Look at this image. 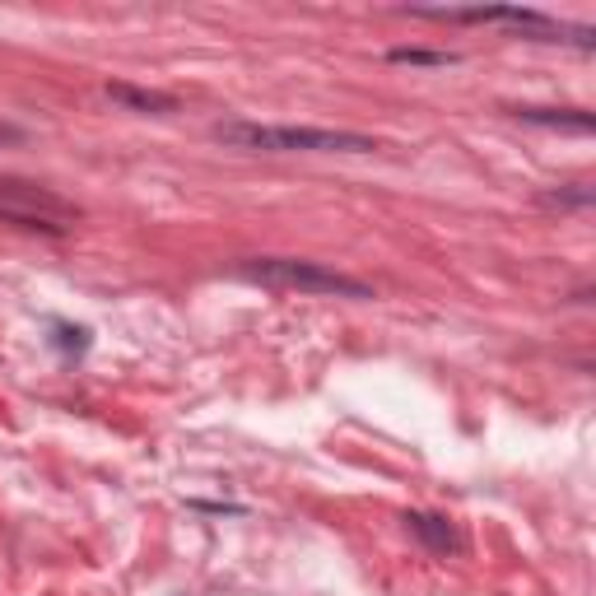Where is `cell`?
<instances>
[{
	"instance_id": "obj_1",
	"label": "cell",
	"mask_w": 596,
	"mask_h": 596,
	"mask_svg": "<svg viewBox=\"0 0 596 596\" xmlns=\"http://www.w3.org/2000/svg\"><path fill=\"white\" fill-rule=\"evenodd\" d=\"M219 145L252 149V154H373L378 140L359 131H326V126H261V122H219Z\"/></svg>"
},
{
	"instance_id": "obj_2",
	"label": "cell",
	"mask_w": 596,
	"mask_h": 596,
	"mask_svg": "<svg viewBox=\"0 0 596 596\" xmlns=\"http://www.w3.org/2000/svg\"><path fill=\"white\" fill-rule=\"evenodd\" d=\"M238 275L266 289H289V294H331V298H373V285L354 280L345 271H331L322 261L303 257H243Z\"/></svg>"
},
{
	"instance_id": "obj_3",
	"label": "cell",
	"mask_w": 596,
	"mask_h": 596,
	"mask_svg": "<svg viewBox=\"0 0 596 596\" xmlns=\"http://www.w3.org/2000/svg\"><path fill=\"white\" fill-rule=\"evenodd\" d=\"M80 219H84L80 205L56 196L52 187L24 182V177H0V224L47 233V238H66V233H75Z\"/></svg>"
},
{
	"instance_id": "obj_4",
	"label": "cell",
	"mask_w": 596,
	"mask_h": 596,
	"mask_svg": "<svg viewBox=\"0 0 596 596\" xmlns=\"http://www.w3.org/2000/svg\"><path fill=\"white\" fill-rule=\"evenodd\" d=\"M415 19H438V24H503L517 28L536 42H573L592 52L596 47V28L592 24H564V19H550L541 10H522V5H485V10H410Z\"/></svg>"
},
{
	"instance_id": "obj_5",
	"label": "cell",
	"mask_w": 596,
	"mask_h": 596,
	"mask_svg": "<svg viewBox=\"0 0 596 596\" xmlns=\"http://www.w3.org/2000/svg\"><path fill=\"white\" fill-rule=\"evenodd\" d=\"M401 522H406V531L424 545V550H429V555H443L447 559V555H461V550H466L457 522H452L447 513H420V508H415V513H406Z\"/></svg>"
},
{
	"instance_id": "obj_6",
	"label": "cell",
	"mask_w": 596,
	"mask_h": 596,
	"mask_svg": "<svg viewBox=\"0 0 596 596\" xmlns=\"http://www.w3.org/2000/svg\"><path fill=\"white\" fill-rule=\"evenodd\" d=\"M103 94H108L117 108L145 112V117H168V112L182 108L177 94H163V89H140V84H126V80H108V84H103Z\"/></svg>"
},
{
	"instance_id": "obj_7",
	"label": "cell",
	"mask_w": 596,
	"mask_h": 596,
	"mask_svg": "<svg viewBox=\"0 0 596 596\" xmlns=\"http://www.w3.org/2000/svg\"><path fill=\"white\" fill-rule=\"evenodd\" d=\"M517 117V122H527V126H550V131H578V136H587L596 126V117L587 108H508Z\"/></svg>"
},
{
	"instance_id": "obj_8",
	"label": "cell",
	"mask_w": 596,
	"mask_h": 596,
	"mask_svg": "<svg viewBox=\"0 0 596 596\" xmlns=\"http://www.w3.org/2000/svg\"><path fill=\"white\" fill-rule=\"evenodd\" d=\"M392 66H457V52H429V47H392L387 52Z\"/></svg>"
},
{
	"instance_id": "obj_9",
	"label": "cell",
	"mask_w": 596,
	"mask_h": 596,
	"mask_svg": "<svg viewBox=\"0 0 596 596\" xmlns=\"http://www.w3.org/2000/svg\"><path fill=\"white\" fill-rule=\"evenodd\" d=\"M541 205H550V210H587V205H592V187H573V191H541Z\"/></svg>"
},
{
	"instance_id": "obj_10",
	"label": "cell",
	"mask_w": 596,
	"mask_h": 596,
	"mask_svg": "<svg viewBox=\"0 0 596 596\" xmlns=\"http://www.w3.org/2000/svg\"><path fill=\"white\" fill-rule=\"evenodd\" d=\"M52 331H56L52 345H56L61 354H84V350H89V331H84V326H66V322H56Z\"/></svg>"
}]
</instances>
